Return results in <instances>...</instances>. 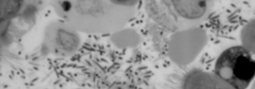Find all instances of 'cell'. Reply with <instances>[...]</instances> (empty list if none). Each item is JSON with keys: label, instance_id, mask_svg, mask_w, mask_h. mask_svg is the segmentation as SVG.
<instances>
[{"label": "cell", "instance_id": "obj_1", "mask_svg": "<svg viewBox=\"0 0 255 89\" xmlns=\"http://www.w3.org/2000/svg\"><path fill=\"white\" fill-rule=\"evenodd\" d=\"M215 73L234 89H247L255 77V62L243 46H233L221 53Z\"/></svg>", "mask_w": 255, "mask_h": 89}, {"label": "cell", "instance_id": "obj_2", "mask_svg": "<svg viewBox=\"0 0 255 89\" xmlns=\"http://www.w3.org/2000/svg\"><path fill=\"white\" fill-rule=\"evenodd\" d=\"M58 45L64 49V50H71L76 46V37L71 32L61 30L58 32Z\"/></svg>", "mask_w": 255, "mask_h": 89}]
</instances>
